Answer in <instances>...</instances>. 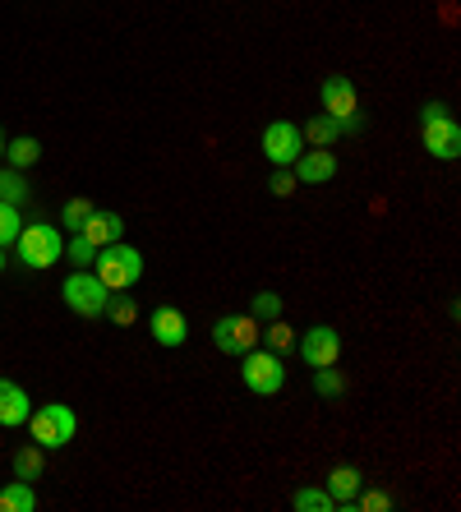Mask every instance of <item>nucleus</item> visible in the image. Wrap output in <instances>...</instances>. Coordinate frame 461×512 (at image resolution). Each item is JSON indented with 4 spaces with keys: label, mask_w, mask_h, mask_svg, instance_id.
Wrapping results in <instances>:
<instances>
[{
    "label": "nucleus",
    "mask_w": 461,
    "mask_h": 512,
    "mask_svg": "<svg viewBox=\"0 0 461 512\" xmlns=\"http://www.w3.org/2000/svg\"><path fill=\"white\" fill-rule=\"evenodd\" d=\"M93 273L102 277V286L107 291H130V286H139L143 277V254L130 250L125 240H116V245H102L93 259Z\"/></svg>",
    "instance_id": "f257e3e1"
},
{
    "label": "nucleus",
    "mask_w": 461,
    "mask_h": 512,
    "mask_svg": "<svg viewBox=\"0 0 461 512\" xmlns=\"http://www.w3.org/2000/svg\"><path fill=\"white\" fill-rule=\"evenodd\" d=\"M28 429H33V443L47 453V448H65V443L79 434V416H74L65 402H47L28 416Z\"/></svg>",
    "instance_id": "f03ea898"
},
{
    "label": "nucleus",
    "mask_w": 461,
    "mask_h": 512,
    "mask_svg": "<svg viewBox=\"0 0 461 512\" xmlns=\"http://www.w3.org/2000/svg\"><path fill=\"white\" fill-rule=\"evenodd\" d=\"M19 263L24 268H51L56 259H65V236H60V227H51V222H33V227L19 231Z\"/></svg>",
    "instance_id": "7ed1b4c3"
},
{
    "label": "nucleus",
    "mask_w": 461,
    "mask_h": 512,
    "mask_svg": "<svg viewBox=\"0 0 461 512\" xmlns=\"http://www.w3.org/2000/svg\"><path fill=\"white\" fill-rule=\"evenodd\" d=\"M245 365H240V379H245V388L249 393H259V397H277L282 393V383H286V365H282V356L277 351H245Z\"/></svg>",
    "instance_id": "20e7f679"
},
{
    "label": "nucleus",
    "mask_w": 461,
    "mask_h": 512,
    "mask_svg": "<svg viewBox=\"0 0 461 512\" xmlns=\"http://www.w3.org/2000/svg\"><path fill=\"white\" fill-rule=\"evenodd\" d=\"M60 296H65V305H70L74 314H83V319H97V314L107 310L111 291L102 286V277H97V273L79 268L74 277H65V286H60Z\"/></svg>",
    "instance_id": "39448f33"
},
{
    "label": "nucleus",
    "mask_w": 461,
    "mask_h": 512,
    "mask_svg": "<svg viewBox=\"0 0 461 512\" xmlns=\"http://www.w3.org/2000/svg\"><path fill=\"white\" fill-rule=\"evenodd\" d=\"M319 93H323V111L332 120H342V134L360 130V97H355V84L346 74H328Z\"/></svg>",
    "instance_id": "423d86ee"
},
{
    "label": "nucleus",
    "mask_w": 461,
    "mask_h": 512,
    "mask_svg": "<svg viewBox=\"0 0 461 512\" xmlns=\"http://www.w3.org/2000/svg\"><path fill=\"white\" fill-rule=\"evenodd\" d=\"M213 346L226 351V356H245L259 346V319L254 314H226V319L213 323Z\"/></svg>",
    "instance_id": "0eeeda50"
},
{
    "label": "nucleus",
    "mask_w": 461,
    "mask_h": 512,
    "mask_svg": "<svg viewBox=\"0 0 461 512\" xmlns=\"http://www.w3.org/2000/svg\"><path fill=\"white\" fill-rule=\"evenodd\" d=\"M300 153H305V134H300L296 120H272L263 130V157L272 167H291Z\"/></svg>",
    "instance_id": "6e6552de"
},
{
    "label": "nucleus",
    "mask_w": 461,
    "mask_h": 512,
    "mask_svg": "<svg viewBox=\"0 0 461 512\" xmlns=\"http://www.w3.org/2000/svg\"><path fill=\"white\" fill-rule=\"evenodd\" d=\"M296 346H300V356H305L309 370L337 365V356H342V337H337V328H328V323H314V328H309Z\"/></svg>",
    "instance_id": "1a4fd4ad"
},
{
    "label": "nucleus",
    "mask_w": 461,
    "mask_h": 512,
    "mask_svg": "<svg viewBox=\"0 0 461 512\" xmlns=\"http://www.w3.org/2000/svg\"><path fill=\"white\" fill-rule=\"evenodd\" d=\"M425 148H429V157H438V162H452V157H461V125L452 116L425 120Z\"/></svg>",
    "instance_id": "9d476101"
},
{
    "label": "nucleus",
    "mask_w": 461,
    "mask_h": 512,
    "mask_svg": "<svg viewBox=\"0 0 461 512\" xmlns=\"http://www.w3.org/2000/svg\"><path fill=\"white\" fill-rule=\"evenodd\" d=\"M291 176H296V185H328V180L337 176V157H332L328 148H305V153L291 162Z\"/></svg>",
    "instance_id": "9b49d317"
},
{
    "label": "nucleus",
    "mask_w": 461,
    "mask_h": 512,
    "mask_svg": "<svg viewBox=\"0 0 461 512\" xmlns=\"http://www.w3.org/2000/svg\"><path fill=\"white\" fill-rule=\"evenodd\" d=\"M148 333H153L162 346H185V337H190V323H185V314H180L176 305H157L153 319H148Z\"/></svg>",
    "instance_id": "f8f14e48"
},
{
    "label": "nucleus",
    "mask_w": 461,
    "mask_h": 512,
    "mask_svg": "<svg viewBox=\"0 0 461 512\" xmlns=\"http://www.w3.org/2000/svg\"><path fill=\"white\" fill-rule=\"evenodd\" d=\"M28 416H33V402H28V393L14 379H0V425H5V429L28 425Z\"/></svg>",
    "instance_id": "ddd939ff"
},
{
    "label": "nucleus",
    "mask_w": 461,
    "mask_h": 512,
    "mask_svg": "<svg viewBox=\"0 0 461 512\" xmlns=\"http://www.w3.org/2000/svg\"><path fill=\"white\" fill-rule=\"evenodd\" d=\"M79 236H83V240H93L97 250H102V245H116V240L125 236V222H120V213L93 208V213H88V222L79 227Z\"/></svg>",
    "instance_id": "4468645a"
},
{
    "label": "nucleus",
    "mask_w": 461,
    "mask_h": 512,
    "mask_svg": "<svg viewBox=\"0 0 461 512\" xmlns=\"http://www.w3.org/2000/svg\"><path fill=\"white\" fill-rule=\"evenodd\" d=\"M360 485H365L360 466H332V471H328V485H323V489L332 494V503H337V508H346V503L360 494Z\"/></svg>",
    "instance_id": "2eb2a0df"
},
{
    "label": "nucleus",
    "mask_w": 461,
    "mask_h": 512,
    "mask_svg": "<svg viewBox=\"0 0 461 512\" xmlns=\"http://www.w3.org/2000/svg\"><path fill=\"white\" fill-rule=\"evenodd\" d=\"M300 134H305V148H332V143L342 139V120H332L328 111H319Z\"/></svg>",
    "instance_id": "dca6fc26"
},
{
    "label": "nucleus",
    "mask_w": 461,
    "mask_h": 512,
    "mask_svg": "<svg viewBox=\"0 0 461 512\" xmlns=\"http://www.w3.org/2000/svg\"><path fill=\"white\" fill-rule=\"evenodd\" d=\"M33 508H37V494H33V485H28V480L14 476L10 485L0 489V512H33Z\"/></svg>",
    "instance_id": "f3484780"
},
{
    "label": "nucleus",
    "mask_w": 461,
    "mask_h": 512,
    "mask_svg": "<svg viewBox=\"0 0 461 512\" xmlns=\"http://www.w3.org/2000/svg\"><path fill=\"white\" fill-rule=\"evenodd\" d=\"M5 157H10V167L14 171H28L42 157V143L33 139V134H24V139H14V143H5Z\"/></svg>",
    "instance_id": "a211bd4d"
},
{
    "label": "nucleus",
    "mask_w": 461,
    "mask_h": 512,
    "mask_svg": "<svg viewBox=\"0 0 461 512\" xmlns=\"http://www.w3.org/2000/svg\"><path fill=\"white\" fill-rule=\"evenodd\" d=\"M291 508H296V512H332L337 503H332L328 489L305 485V489H296V494H291Z\"/></svg>",
    "instance_id": "6ab92c4d"
},
{
    "label": "nucleus",
    "mask_w": 461,
    "mask_h": 512,
    "mask_svg": "<svg viewBox=\"0 0 461 512\" xmlns=\"http://www.w3.org/2000/svg\"><path fill=\"white\" fill-rule=\"evenodd\" d=\"M263 342H268V351H277V356H286L291 346H296V328L282 319H268V333H259Z\"/></svg>",
    "instance_id": "aec40b11"
},
{
    "label": "nucleus",
    "mask_w": 461,
    "mask_h": 512,
    "mask_svg": "<svg viewBox=\"0 0 461 512\" xmlns=\"http://www.w3.org/2000/svg\"><path fill=\"white\" fill-rule=\"evenodd\" d=\"M14 476L19 480H28V485H33L37 476H42V448H24V453H14Z\"/></svg>",
    "instance_id": "412c9836"
},
{
    "label": "nucleus",
    "mask_w": 461,
    "mask_h": 512,
    "mask_svg": "<svg viewBox=\"0 0 461 512\" xmlns=\"http://www.w3.org/2000/svg\"><path fill=\"white\" fill-rule=\"evenodd\" d=\"M24 231V217H19V203H0V245H14Z\"/></svg>",
    "instance_id": "4be33fe9"
},
{
    "label": "nucleus",
    "mask_w": 461,
    "mask_h": 512,
    "mask_svg": "<svg viewBox=\"0 0 461 512\" xmlns=\"http://www.w3.org/2000/svg\"><path fill=\"white\" fill-rule=\"evenodd\" d=\"M388 508H392L388 494H379V489H365V485H360V494L346 503V512H388Z\"/></svg>",
    "instance_id": "5701e85b"
},
{
    "label": "nucleus",
    "mask_w": 461,
    "mask_h": 512,
    "mask_svg": "<svg viewBox=\"0 0 461 512\" xmlns=\"http://www.w3.org/2000/svg\"><path fill=\"white\" fill-rule=\"evenodd\" d=\"M24 194H28V180H24V171H0V203H24Z\"/></svg>",
    "instance_id": "b1692460"
},
{
    "label": "nucleus",
    "mask_w": 461,
    "mask_h": 512,
    "mask_svg": "<svg viewBox=\"0 0 461 512\" xmlns=\"http://www.w3.org/2000/svg\"><path fill=\"white\" fill-rule=\"evenodd\" d=\"M314 393L319 397H342L346 393V379L332 365H323V370H314Z\"/></svg>",
    "instance_id": "393cba45"
},
{
    "label": "nucleus",
    "mask_w": 461,
    "mask_h": 512,
    "mask_svg": "<svg viewBox=\"0 0 461 512\" xmlns=\"http://www.w3.org/2000/svg\"><path fill=\"white\" fill-rule=\"evenodd\" d=\"M65 259L74 263V268H93V259H97V245L93 240H83L79 231H74V240L65 245Z\"/></svg>",
    "instance_id": "a878e982"
},
{
    "label": "nucleus",
    "mask_w": 461,
    "mask_h": 512,
    "mask_svg": "<svg viewBox=\"0 0 461 512\" xmlns=\"http://www.w3.org/2000/svg\"><path fill=\"white\" fill-rule=\"evenodd\" d=\"M249 314L254 319H282V296L277 291H259V296L249 300Z\"/></svg>",
    "instance_id": "bb28decb"
},
{
    "label": "nucleus",
    "mask_w": 461,
    "mask_h": 512,
    "mask_svg": "<svg viewBox=\"0 0 461 512\" xmlns=\"http://www.w3.org/2000/svg\"><path fill=\"white\" fill-rule=\"evenodd\" d=\"M102 314H107L111 323H134V319H139L134 300H130V296H120V291H111V300H107V310H102Z\"/></svg>",
    "instance_id": "cd10ccee"
},
{
    "label": "nucleus",
    "mask_w": 461,
    "mask_h": 512,
    "mask_svg": "<svg viewBox=\"0 0 461 512\" xmlns=\"http://www.w3.org/2000/svg\"><path fill=\"white\" fill-rule=\"evenodd\" d=\"M88 213H93V203H88V199H65V213H60V222H65L70 231H79L83 222H88Z\"/></svg>",
    "instance_id": "c85d7f7f"
},
{
    "label": "nucleus",
    "mask_w": 461,
    "mask_h": 512,
    "mask_svg": "<svg viewBox=\"0 0 461 512\" xmlns=\"http://www.w3.org/2000/svg\"><path fill=\"white\" fill-rule=\"evenodd\" d=\"M268 190L277 194V199H286V194L296 190V176H291V167H277V176L268 180Z\"/></svg>",
    "instance_id": "c756f323"
},
{
    "label": "nucleus",
    "mask_w": 461,
    "mask_h": 512,
    "mask_svg": "<svg viewBox=\"0 0 461 512\" xmlns=\"http://www.w3.org/2000/svg\"><path fill=\"white\" fill-rule=\"evenodd\" d=\"M438 116H448V107H443V102H429V107L420 111V125H425V120H438Z\"/></svg>",
    "instance_id": "7c9ffc66"
},
{
    "label": "nucleus",
    "mask_w": 461,
    "mask_h": 512,
    "mask_svg": "<svg viewBox=\"0 0 461 512\" xmlns=\"http://www.w3.org/2000/svg\"><path fill=\"white\" fill-rule=\"evenodd\" d=\"M0 157H5V130H0Z\"/></svg>",
    "instance_id": "2f4dec72"
},
{
    "label": "nucleus",
    "mask_w": 461,
    "mask_h": 512,
    "mask_svg": "<svg viewBox=\"0 0 461 512\" xmlns=\"http://www.w3.org/2000/svg\"><path fill=\"white\" fill-rule=\"evenodd\" d=\"M0 268H5V245H0Z\"/></svg>",
    "instance_id": "473e14b6"
}]
</instances>
